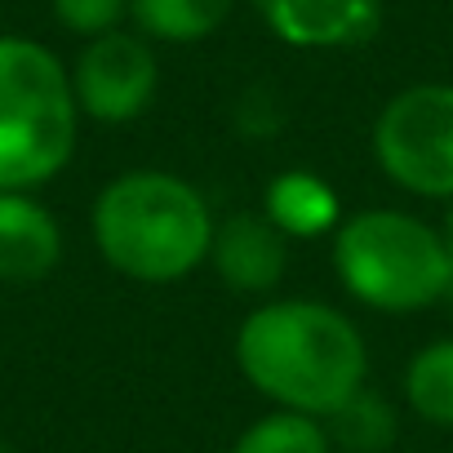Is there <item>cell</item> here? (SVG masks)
Here are the masks:
<instances>
[{
    "instance_id": "6da1fadb",
    "label": "cell",
    "mask_w": 453,
    "mask_h": 453,
    "mask_svg": "<svg viewBox=\"0 0 453 453\" xmlns=\"http://www.w3.org/2000/svg\"><path fill=\"white\" fill-rule=\"evenodd\" d=\"M245 382L276 409L329 418L369 378V347L356 320L320 298H272L236 329Z\"/></svg>"
},
{
    "instance_id": "7a4b0ae2",
    "label": "cell",
    "mask_w": 453,
    "mask_h": 453,
    "mask_svg": "<svg viewBox=\"0 0 453 453\" xmlns=\"http://www.w3.org/2000/svg\"><path fill=\"white\" fill-rule=\"evenodd\" d=\"M213 209L169 169H125L94 196L89 232L111 272L134 285H178L209 263Z\"/></svg>"
},
{
    "instance_id": "3957f363",
    "label": "cell",
    "mask_w": 453,
    "mask_h": 453,
    "mask_svg": "<svg viewBox=\"0 0 453 453\" xmlns=\"http://www.w3.org/2000/svg\"><path fill=\"white\" fill-rule=\"evenodd\" d=\"M76 138L72 67L32 36H0V191L54 182L72 165Z\"/></svg>"
},
{
    "instance_id": "277c9868",
    "label": "cell",
    "mask_w": 453,
    "mask_h": 453,
    "mask_svg": "<svg viewBox=\"0 0 453 453\" xmlns=\"http://www.w3.org/2000/svg\"><path fill=\"white\" fill-rule=\"evenodd\" d=\"M338 285L382 316H409L449 298V254L440 226L404 209H360L329 236Z\"/></svg>"
},
{
    "instance_id": "5b68a950",
    "label": "cell",
    "mask_w": 453,
    "mask_h": 453,
    "mask_svg": "<svg viewBox=\"0 0 453 453\" xmlns=\"http://www.w3.org/2000/svg\"><path fill=\"white\" fill-rule=\"evenodd\" d=\"M369 147L400 191L453 200V85L422 81L391 94L373 120Z\"/></svg>"
},
{
    "instance_id": "8992f818",
    "label": "cell",
    "mask_w": 453,
    "mask_h": 453,
    "mask_svg": "<svg viewBox=\"0 0 453 453\" xmlns=\"http://www.w3.org/2000/svg\"><path fill=\"white\" fill-rule=\"evenodd\" d=\"M160 89V63L138 32H107L85 41L81 58L72 63V94L81 116L98 125H129L138 120Z\"/></svg>"
},
{
    "instance_id": "52a82bcc",
    "label": "cell",
    "mask_w": 453,
    "mask_h": 453,
    "mask_svg": "<svg viewBox=\"0 0 453 453\" xmlns=\"http://www.w3.org/2000/svg\"><path fill=\"white\" fill-rule=\"evenodd\" d=\"M209 267L222 280V289L245 298H267L285 280L289 241L267 222V213H226L213 226Z\"/></svg>"
},
{
    "instance_id": "ba28073f",
    "label": "cell",
    "mask_w": 453,
    "mask_h": 453,
    "mask_svg": "<svg viewBox=\"0 0 453 453\" xmlns=\"http://www.w3.org/2000/svg\"><path fill=\"white\" fill-rule=\"evenodd\" d=\"M254 10L294 50H351L382 27V0H254Z\"/></svg>"
},
{
    "instance_id": "9c48e42d",
    "label": "cell",
    "mask_w": 453,
    "mask_h": 453,
    "mask_svg": "<svg viewBox=\"0 0 453 453\" xmlns=\"http://www.w3.org/2000/svg\"><path fill=\"white\" fill-rule=\"evenodd\" d=\"M63 263V226L36 191H0V285H41Z\"/></svg>"
},
{
    "instance_id": "30bf717a",
    "label": "cell",
    "mask_w": 453,
    "mask_h": 453,
    "mask_svg": "<svg viewBox=\"0 0 453 453\" xmlns=\"http://www.w3.org/2000/svg\"><path fill=\"white\" fill-rule=\"evenodd\" d=\"M263 213L285 241H320L342 222L338 191L311 169H285L263 187Z\"/></svg>"
},
{
    "instance_id": "8fae6325",
    "label": "cell",
    "mask_w": 453,
    "mask_h": 453,
    "mask_svg": "<svg viewBox=\"0 0 453 453\" xmlns=\"http://www.w3.org/2000/svg\"><path fill=\"white\" fill-rule=\"evenodd\" d=\"M236 0H129L138 36L165 45H196L232 19Z\"/></svg>"
},
{
    "instance_id": "7c38bea8",
    "label": "cell",
    "mask_w": 453,
    "mask_h": 453,
    "mask_svg": "<svg viewBox=\"0 0 453 453\" xmlns=\"http://www.w3.org/2000/svg\"><path fill=\"white\" fill-rule=\"evenodd\" d=\"M325 431H329V444L334 453H387L400 435V413L387 395L360 387L347 404H338L329 418H320Z\"/></svg>"
},
{
    "instance_id": "4fadbf2b",
    "label": "cell",
    "mask_w": 453,
    "mask_h": 453,
    "mask_svg": "<svg viewBox=\"0 0 453 453\" xmlns=\"http://www.w3.org/2000/svg\"><path fill=\"white\" fill-rule=\"evenodd\" d=\"M404 404L431 426H453V338L426 342L404 365Z\"/></svg>"
},
{
    "instance_id": "5bb4252c",
    "label": "cell",
    "mask_w": 453,
    "mask_h": 453,
    "mask_svg": "<svg viewBox=\"0 0 453 453\" xmlns=\"http://www.w3.org/2000/svg\"><path fill=\"white\" fill-rule=\"evenodd\" d=\"M232 453H334V444L320 418L272 409L236 435Z\"/></svg>"
},
{
    "instance_id": "9a60e30c",
    "label": "cell",
    "mask_w": 453,
    "mask_h": 453,
    "mask_svg": "<svg viewBox=\"0 0 453 453\" xmlns=\"http://www.w3.org/2000/svg\"><path fill=\"white\" fill-rule=\"evenodd\" d=\"M58 27H67L81 41H98L107 32H120L129 19V0H50Z\"/></svg>"
},
{
    "instance_id": "2e32d148",
    "label": "cell",
    "mask_w": 453,
    "mask_h": 453,
    "mask_svg": "<svg viewBox=\"0 0 453 453\" xmlns=\"http://www.w3.org/2000/svg\"><path fill=\"white\" fill-rule=\"evenodd\" d=\"M236 120H241V129H245L250 138H267V134L280 125V107H272V103H263L258 94H250V98H241Z\"/></svg>"
},
{
    "instance_id": "e0dca14e",
    "label": "cell",
    "mask_w": 453,
    "mask_h": 453,
    "mask_svg": "<svg viewBox=\"0 0 453 453\" xmlns=\"http://www.w3.org/2000/svg\"><path fill=\"white\" fill-rule=\"evenodd\" d=\"M440 236H444V254H449V298H444V303H453V200H449V209H444Z\"/></svg>"
},
{
    "instance_id": "ac0fdd59",
    "label": "cell",
    "mask_w": 453,
    "mask_h": 453,
    "mask_svg": "<svg viewBox=\"0 0 453 453\" xmlns=\"http://www.w3.org/2000/svg\"><path fill=\"white\" fill-rule=\"evenodd\" d=\"M0 453H19V449H14L10 440H0Z\"/></svg>"
}]
</instances>
